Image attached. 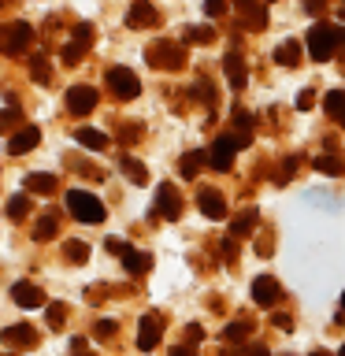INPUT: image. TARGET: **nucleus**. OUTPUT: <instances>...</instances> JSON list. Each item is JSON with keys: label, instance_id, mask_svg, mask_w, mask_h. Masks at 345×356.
I'll list each match as a JSON object with an SVG mask.
<instances>
[{"label": "nucleus", "instance_id": "9b49d317", "mask_svg": "<svg viewBox=\"0 0 345 356\" xmlns=\"http://www.w3.org/2000/svg\"><path fill=\"white\" fill-rule=\"evenodd\" d=\"M0 338H4V345H11V349H30V345H38V330H33L30 323H15V327H8Z\"/></svg>", "mask_w": 345, "mask_h": 356}, {"label": "nucleus", "instance_id": "ea45409f", "mask_svg": "<svg viewBox=\"0 0 345 356\" xmlns=\"http://www.w3.org/2000/svg\"><path fill=\"white\" fill-rule=\"evenodd\" d=\"M204 11L216 19V15H223V11H227V0H204Z\"/></svg>", "mask_w": 345, "mask_h": 356}, {"label": "nucleus", "instance_id": "2f4dec72", "mask_svg": "<svg viewBox=\"0 0 345 356\" xmlns=\"http://www.w3.org/2000/svg\"><path fill=\"white\" fill-rule=\"evenodd\" d=\"M63 256H67V260H74V264H86L89 245H86V241H67V245H63Z\"/></svg>", "mask_w": 345, "mask_h": 356}, {"label": "nucleus", "instance_id": "6e6d98bb", "mask_svg": "<svg viewBox=\"0 0 345 356\" xmlns=\"http://www.w3.org/2000/svg\"><path fill=\"white\" fill-rule=\"evenodd\" d=\"M342 305H345V297H342Z\"/></svg>", "mask_w": 345, "mask_h": 356}, {"label": "nucleus", "instance_id": "39448f33", "mask_svg": "<svg viewBox=\"0 0 345 356\" xmlns=\"http://www.w3.org/2000/svg\"><path fill=\"white\" fill-rule=\"evenodd\" d=\"M30 41H33V30L26 26V22H11V26L0 30V52H4V56L26 52V49H30Z\"/></svg>", "mask_w": 345, "mask_h": 356}, {"label": "nucleus", "instance_id": "f704fd0d", "mask_svg": "<svg viewBox=\"0 0 345 356\" xmlns=\"http://www.w3.org/2000/svg\"><path fill=\"white\" fill-rule=\"evenodd\" d=\"M19 119L22 115H19L15 108H4V111H0V134H8L11 127H19Z\"/></svg>", "mask_w": 345, "mask_h": 356}, {"label": "nucleus", "instance_id": "58836bf2", "mask_svg": "<svg viewBox=\"0 0 345 356\" xmlns=\"http://www.w3.org/2000/svg\"><path fill=\"white\" fill-rule=\"evenodd\" d=\"M294 171H297V156H289V160L278 167V182H289V178H294Z\"/></svg>", "mask_w": 345, "mask_h": 356}, {"label": "nucleus", "instance_id": "de8ad7c7", "mask_svg": "<svg viewBox=\"0 0 345 356\" xmlns=\"http://www.w3.org/2000/svg\"><path fill=\"white\" fill-rule=\"evenodd\" d=\"M171 356H197V353L189 349V345H178V349H171Z\"/></svg>", "mask_w": 345, "mask_h": 356}, {"label": "nucleus", "instance_id": "a878e982", "mask_svg": "<svg viewBox=\"0 0 345 356\" xmlns=\"http://www.w3.org/2000/svg\"><path fill=\"white\" fill-rule=\"evenodd\" d=\"M30 74H33V82L49 86V82H52V63H49V56H33V60H30Z\"/></svg>", "mask_w": 345, "mask_h": 356}, {"label": "nucleus", "instance_id": "f257e3e1", "mask_svg": "<svg viewBox=\"0 0 345 356\" xmlns=\"http://www.w3.org/2000/svg\"><path fill=\"white\" fill-rule=\"evenodd\" d=\"M338 44H345V30H338V26L316 22V26L308 30V56H312L316 63H327Z\"/></svg>", "mask_w": 345, "mask_h": 356}, {"label": "nucleus", "instance_id": "9d476101", "mask_svg": "<svg viewBox=\"0 0 345 356\" xmlns=\"http://www.w3.org/2000/svg\"><path fill=\"white\" fill-rule=\"evenodd\" d=\"M38 141H41L38 127H19L15 134H11V141H8V152L11 156H26L30 149H38Z\"/></svg>", "mask_w": 345, "mask_h": 356}, {"label": "nucleus", "instance_id": "0eeeda50", "mask_svg": "<svg viewBox=\"0 0 345 356\" xmlns=\"http://www.w3.org/2000/svg\"><path fill=\"white\" fill-rule=\"evenodd\" d=\"M234 152H238V141H234L230 134H223V138H216V145H211L208 160H211L216 171H230V167H234Z\"/></svg>", "mask_w": 345, "mask_h": 356}, {"label": "nucleus", "instance_id": "a211bd4d", "mask_svg": "<svg viewBox=\"0 0 345 356\" xmlns=\"http://www.w3.org/2000/svg\"><path fill=\"white\" fill-rule=\"evenodd\" d=\"M256 227V208H241L238 216L230 219V238H249Z\"/></svg>", "mask_w": 345, "mask_h": 356}, {"label": "nucleus", "instance_id": "4468645a", "mask_svg": "<svg viewBox=\"0 0 345 356\" xmlns=\"http://www.w3.org/2000/svg\"><path fill=\"white\" fill-rule=\"evenodd\" d=\"M11 300L22 305V308H41L45 305V293L33 282H15V286H11Z\"/></svg>", "mask_w": 345, "mask_h": 356}, {"label": "nucleus", "instance_id": "cd10ccee", "mask_svg": "<svg viewBox=\"0 0 345 356\" xmlns=\"http://www.w3.org/2000/svg\"><path fill=\"white\" fill-rule=\"evenodd\" d=\"M200 167H204V156H200V152H186L182 163H178V171H182V178H197Z\"/></svg>", "mask_w": 345, "mask_h": 356}, {"label": "nucleus", "instance_id": "c9c22d12", "mask_svg": "<svg viewBox=\"0 0 345 356\" xmlns=\"http://www.w3.org/2000/svg\"><path fill=\"white\" fill-rule=\"evenodd\" d=\"M89 41H93V26H74V44H82V49H89Z\"/></svg>", "mask_w": 345, "mask_h": 356}, {"label": "nucleus", "instance_id": "f3484780", "mask_svg": "<svg viewBox=\"0 0 345 356\" xmlns=\"http://www.w3.org/2000/svg\"><path fill=\"white\" fill-rule=\"evenodd\" d=\"M234 8H238V15L249 22V26H267V11L256 4V0H234Z\"/></svg>", "mask_w": 345, "mask_h": 356}, {"label": "nucleus", "instance_id": "6e6552de", "mask_svg": "<svg viewBox=\"0 0 345 356\" xmlns=\"http://www.w3.org/2000/svg\"><path fill=\"white\" fill-rule=\"evenodd\" d=\"M278 297H282V286H278L271 275H260V278L252 282V300H256L260 308H275Z\"/></svg>", "mask_w": 345, "mask_h": 356}, {"label": "nucleus", "instance_id": "a18cd8bd", "mask_svg": "<svg viewBox=\"0 0 345 356\" xmlns=\"http://www.w3.org/2000/svg\"><path fill=\"white\" fill-rule=\"evenodd\" d=\"M219 249H223V256H230V260H234V256H238V245H234V238H230V241H223Z\"/></svg>", "mask_w": 345, "mask_h": 356}, {"label": "nucleus", "instance_id": "bb28decb", "mask_svg": "<svg viewBox=\"0 0 345 356\" xmlns=\"http://www.w3.org/2000/svg\"><path fill=\"white\" fill-rule=\"evenodd\" d=\"M327 115L338 119L342 127H345V89H334V93L327 97Z\"/></svg>", "mask_w": 345, "mask_h": 356}, {"label": "nucleus", "instance_id": "5fc2aeb1", "mask_svg": "<svg viewBox=\"0 0 345 356\" xmlns=\"http://www.w3.org/2000/svg\"><path fill=\"white\" fill-rule=\"evenodd\" d=\"M338 356H345V345H342V353H338Z\"/></svg>", "mask_w": 345, "mask_h": 356}, {"label": "nucleus", "instance_id": "473e14b6", "mask_svg": "<svg viewBox=\"0 0 345 356\" xmlns=\"http://www.w3.org/2000/svg\"><path fill=\"white\" fill-rule=\"evenodd\" d=\"M193 97H200L208 108L216 104V89H211V82H208V78H200V82H193Z\"/></svg>", "mask_w": 345, "mask_h": 356}, {"label": "nucleus", "instance_id": "ddd939ff", "mask_svg": "<svg viewBox=\"0 0 345 356\" xmlns=\"http://www.w3.org/2000/svg\"><path fill=\"white\" fill-rule=\"evenodd\" d=\"M197 208L204 211L208 219H227V200H223V193H216V189H200Z\"/></svg>", "mask_w": 345, "mask_h": 356}, {"label": "nucleus", "instance_id": "b1692460", "mask_svg": "<svg viewBox=\"0 0 345 356\" xmlns=\"http://www.w3.org/2000/svg\"><path fill=\"white\" fill-rule=\"evenodd\" d=\"M119 167H122V175H127L134 186H145V182H149V171H145V163H138L134 156H122Z\"/></svg>", "mask_w": 345, "mask_h": 356}, {"label": "nucleus", "instance_id": "79ce46f5", "mask_svg": "<svg viewBox=\"0 0 345 356\" xmlns=\"http://www.w3.org/2000/svg\"><path fill=\"white\" fill-rule=\"evenodd\" d=\"M119 138H122V141H134V138H141V127H134V122H127V127L119 130Z\"/></svg>", "mask_w": 345, "mask_h": 356}, {"label": "nucleus", "instance_id": "20e7f679", "mask_svg": "<svg viewBox=\"0 0 345 356\" xmlns=\"http://www.w3.org/2000/svg\"><path fill=\"white\" fill-rule=\"evenodd\" d=\"M104 82H108V89H111L119 100H130V97L141 93V82H138V74H134L130 67H108Z\"/></svg>", "mask_w": 345, "mask_h": 356}, {"label": "nucleus", "instance_id": "f8f14e48", "mask_svg": "<svg viewBox=\"0 0 345 356\" xmlns=\"http://www.w3.org/2000/svg\"><path fill=\"white\" fill-rule=\"evenodd\" d=\"M160 319H156V316H145L141 323H138V349L141 353H152L156 349V345H160Z\"/></svg>", "mask_w": 345, "mask_h": 356}, {"label": "nucleus", "instance_id": "f03ea898", "mask_svg": "<svg viewBox=\"0 0 345 356\" xmlns=\"http://www.w3.org/2000/svg\"><path fill=\"white\" fill-rule=\"evenodd\" d=\"M67 211L78 222H104V204L86 189H67Z\"/></svg>", "mask_w": 345, "mask_h": 356}, {"label": "nucleus", "instance_id": "1a4fd4ad", "mask_svg": "<svg viewBox=\"0 0 345 356\" xmlns=\"http://www.w3.org/2000/svg\"><path fill=\"white\" fill-rule=\"evenodd\" d=\"M67 108H71L74 115H89V111L97 108V89H89V86H71V89H67Z\"/></svg>", "mask_w": 345, "mask_h": 356}, {"label": "nucleus", "instance_id": "72a5a7b5", "mask_svg": "<svg viewBox=\"0 0 345 356\" xmlns=\"http://www.w3.org/2000/svg\"><path fill=\"white\" fill-rule=\"evenodd\" d=\"M45 319H49L52 330H60L63 319H67V308H63V305H49V308H45Z\"/></svg>", "mask_w": 345, "mask_h": 356}, {"label": "nucleus", "instance_id": "603ef678", "mask_svg": "<svg viewBox=\"0 0 345 356\" xmlns=\"http://www.w3.org/2000/svg\"><path fill=\"white\" fill-rule=\"evenodd\" d=\"M312 356H327V353H312Z\"/></svg>", "mask_w": 345, "mask_h": 356}, {"label": "nucleus", "instance_id": "4be33fe9", "mask_svg": "<svg viewBox=\"0 0 345 356\" xmlns=\"http://www.w3.org/2000/svg\"><path fill=\"white\" fill-rule=\"evenodd\" d=\"M4 208H8V219H15V222H22V219L30 216V193H11Z\"/></svg>", "mask_w": 345, "mask_h": 356}, {"label": "nucleus", "instance_id": "c03bdc74", "mask_svg": "<svg viewBox=\"0 0 345 356\" xmlns=\"http://www.w3.org/2000/svg\"><path fill=\"white\" fill-rule=\"evenodd\" d=\"M312 100H316V97H312V89H305V93L297 97V108H300V111H305V108H312Z\"/></svg>", "mask_w": 345, "mask_h": 356}, {"label": "nucleus", "instance_id": "09e8293b", "mask_svg": "<svg viewBox=\"0 0 345 356\" xmlns=\"http://www.w3.org/2000/svg\"><path fill=\"white\" fill-rule=\"evenodd\" d=\"M305 8H308V11H319V8H323V0H305Z\"/></svg>", "mask_w": 345, "mask_h": 356}, {"label": "nucleus", "instance_id": "412c9836", "mask_svg": "<svg viewBox=\"0 0 345 356\" xmlns=\"http://www.w3.org/2000/svg\"><path fill=\"white\" fill-rule=\"evenodd\" d=\"M275 63H278V67H297V63H300V44H297V41H282V44L275 49Z\"/></svg>", "mask_w": 345, "mask_h": 356}, {"label": "nucleus", "instance_id": "a19ab883", "mask_svg": "<svg viewBox=\"0 0 345 356\" xmlns=\"http://www.w3.org/2000/svg\"><path fill=\"white\" fill-rule=\"evenodd\" d=\"M104 249H108V252H115V256H122V252L130 249V245H127V241H119V238H108V241H104Z\"/></svg>", "mask_w": 345, "mask_h": 356}, {"label": "nucleus", "instance_id": "dca6fc26", "mask_svg": "<svg viewBox=\"0 0 345 356\" xmlns=\"http://www.w3.org/2000/svg\"><path fill=\"white\" fill-rule=\"evenodd\" d=\"M223 71H227V78H230V89H245V82H249V71H245V63H241V56H227L223 60Z\"/></svg>", "mask_w": 345, "mask_h": 356}, {"label": "nucleus", "instance_id": "3c124183", "mask_svg": "<svg viewBox=\"0 0 345 356\" xmlns=\"http://www.w3.org/2000/svg\"><path fill=\"white\" fill-rule=\"evenodd\" d=\"M223 356H238V353H230V349H223Z\"/></svg>", "mask_w": 345, "mask_h": 356}, {"label": "nucleus", "instance_id": "4c0bfd02", "mask_svg": "<svg viewBox=\"0 0 345 356\" xmlns=\"http://www.w3.org/2000/svg\"><path fill=\"white\" fill-rule=\"evenodd\" d=\"M82 52H86L82 44H74V41H71V44H67V49L60 52V56H63V63H78V60H82Z\"/></svg>", "mask_w": 345, "mask_h": 356}, {"label": "nucleus", "instance_id": "7ed1b4c3", "mask_svg": "<svg viewBox=\"0 0 345 356\" xmlns=\"http://www.w3.org/2000/svg\"><path fill=\"white\" fill-rule=\"evenodd\" d=\"M145 56H149V63L156 71H182L186 67V49L178 41H152Z\"/></svg>", "mask_w": 345, "mask_h": 356}, {"label": "nucleus", "instance_id": "864d4df0", "mask_svg": "<svg viewBox=\"0 0 345 356\" xmlns=\"http://www.w3.org/2000/svg\"><path fill=\"white\" fill-rule=\"evenodd\" d=\"M74 356H89V353H74Z\"/></svg>", "mask_w": 345, "mask_h": 356}, {"label": "nucleus", "instance_id": "393cba45", "mask_svg": "<svg viewBox=\"0 0 345 356\" xmlns=\"http://www.w3.org/2000/svg\"><path fill=\"white\" fill-rule=\"evenodd\" d=\"M52 189H56V178L52 175H45V171L26 175V193H45V197H49Z\"/></svg>", "mask_w": 345, "mask_h": 356}, {"label": "nucleus", "instance_id": "8fccbe9b", "mask_svg": "<svg viewBox=\"0 0 345 356\" xmlns=\"http://www.w3.org/2000/svg\"><path fill=\"white\" fill-rule=\"evenodd\" d=\"M338 15H342V22H345V4H342V8H338Z\"/></svg>", "mask_w": 345, "mask_h": 356}, {"label": "nucleus", "instance_id": "2eb2a0df", "mask_svg": "<svg viewBox=\"0 0 345 356\" xmlns=\"http://www.w3.org/2000/svg\"><path fill=\"white\" fill-rule=\"evenodd\" d=\"M156 8L149 4V0H134L130 11H127V26H156Z\"/></svg>", "mask_w": 345, "mask_h": 356}, {"label": "nucleus", "instance_id": "6ab92c4d", "mask_svg": "<svg viewBox=\"0 0 345 356\" xmlns=\"http://www.w3.org/2000/svg\"><path fill=\"white\" fill-rule=\"evenodd\" d=\"M122 267H127L130 275H149V267H152V256L149 252H138V249H127L122 252Z\"/></svg>", "mask_w": 345, "mask_h": 356}, {"label": "nucleus", "instance_id": "5701e85b", "mask_svg": "<svg viewBox=\"0 0 345 356\" xmlns=\"http://www.w3.org/2000/svg\"><path fill=\"white\" fill-rule=\"evenodd\" d=\"M74 141L86 145V149H108V134L89 130V127H78V130H74Z\"/></svg>", "mask_w": 345, "mask_h": 356}, {"label": "nucleus", "instance_id": "c85d7f7f", "mask_svg": "<svg viewBox=\"0 0 345 356\" xmlns=\"http://www.w3.org/2000/svg\"><path fill=\"white\" fill-rule=\"evenodd\" d=\"M186 41L189 44H211V41H216V30H211V26H189Z\"/></svg>", "mask_w": 345, "mask_h": 356}, {"label": "nucleus", "instance_id": "37998d69", "mask_svg": "<svg viewBox=\"0 0 345 356\" xmlns=\"http://www.w3.org/2000/svg\"><path fill=\"white\" fill-rule=\"evenodd\" d=\"M271 319H275V327H278V330H294V319H289V316H282V312H275Z\"/></svg>", "mask_w": 345, "mask_h": 356}, {"label": "nucleus", "instance_id": "c756f323", "mask_svg": "<svg viewBox=\"0 0 345 356\" xmlns=\"http://www.w3.org/2000/svg\"><path fill=\"white\" fill-rule=\"evenodd\" d=\"M316 171H323V175H342V171H345V160H338V156H316Z\"/></svg>", "mask_w": 345, "mask_h": 356}, {"label": "nucleus", "instance_id": "423d86ee", "mask_svg": "<svg viewBox=\"0 0 345 356\" xmlns=\"http://www.w3.org/2000/svg\"><path fill=\"white\" fill-rule=\"evenodd\" d=\"M156 216L167 219V222H175L178 216H182V197H178V189L175 186H160L156 189Z\"/></svg>", "mask_w": 345, "mask_h": 356}, {"label": "nucleus", "instance_id": "e433bc0d", "mask_svg": "<svg viewBox=\"0 0 345 356\" xmlns=\"http://www.w3.org/2000/svg\"><path fill=\"white\" fill-rule=\"evenodd\" d=\"M115 327H119V323H115V319H100L93 334H97V338H115Z\"/></svg>", "mask_w": 345, "mask_h": 356}, {"label": "nucleus", "instance_id": "aec40b11", "mask_svg": "<svg viewBox=\"0 0 345 356\" xmlns=\"http://www.w3.org/2000/svg\"><path fill=\"white\" fill-rule=\"evenodd\" d=\"M56 230H60V216H56V211H45V216L33 222V238H38V241L56 238Z\"/></svg>", "mask_w": 345, "mask_h": 356}, {"label": "nucleus", "instance_id": "7c9ffc66", "mask_svg": "<svg viewBox=\"0 0 345 356\" xmlns=\"http://www.w3.org/2000/svg\"><path fill=\"white\" fill-rule=\"evenodd\" d=\"M249 323H245V319H238V323H230V327H223V338H227V341H245V338H249Z\"/></svg>", "mask_w": 345, "mask_h": 356}, {"label": "nucleus", "instance_id": "49530a36", "mask_svg": "<svg viewBox=\"0 0 345 356\" xmlns=\"http://www.w3.org/2000/svg\"><path fill=\"white\" fill-rule=\"evenodd\" d=\"M245 356H271V353H267V345H249V353H245Z\"/></svg>", "mask_w": 345, "mask_h": 356}]
</instances>
